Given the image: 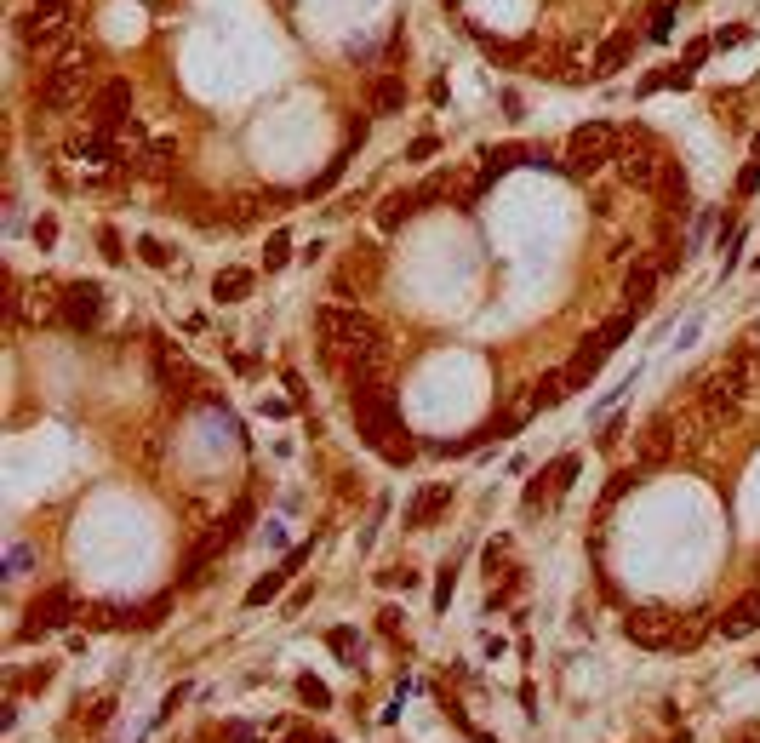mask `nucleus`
<instances>
[{
    "label": "nucleus",
    "instance_id": "6ab92c4d",
    "mask_svg": "<svg viewBox=\"0 0 760 743\" xmlns=\"http://www.w3.org/2000/svg\"><path fill=\"white\" fill-rule=\"evenodd\" d=\"M755 161H760V132H755Z\"/></svg>",
    "mask_w": 760,
    "mask_h": 743
},
{
    "label": "nucleus",
    "instance_id": "1a4fd4ad",
    "mask_svg": "<svg viewBox=\"0 0 760 743\" xmlns=\"http://www.w3.org/2000/svg\"><path fill=\"white\" fill-rule=\"evenodd\" d=\"M658 195H663V206H669V212H675V206H686V201H692V189H686V172H680L675 161H669V172H663Z\"/></svg>",
    "mask_w": 760,
    "mask_h": 743
},
{
    "label": "nucleus",
    "instance_id": "ddd939ff",
    "mask_svg": "<svg viewBox=\"0 0 760 743\" xmlns=\"http://www.w3.org/2000/svg\"><path fill=\"white\" fill-rule=\"evenodd\" d=\"M709 52H715V41H692V46H686V63H680V69H698Z\"/></svg>",
    "mask_w": 760,
    "mask_h": 743
},
{
    "label": "nucleus",
    "instance_id": "f03ea898",
    "mask_svg": "<svg viewBox=\"0 0 760 743\" xmlns=\"http://www.w3.org/2000/svg\"><path fill=\"white\" fill-rule=\"evenodd\" d=\"M618 126L612 121H589V126H578L572 138H566V172L572 178H589V172H600L606 161H618Z\"/></svg>",
    "mask_w": 760,
    "mask_h": 743
},
{
    "label": "nucleus",
    "instance_id": "f8f14e48",
    "mask_svg": "<svg viewBox=\"0 0 760 743\" xmlns=\"http://www.w3.org/2000/svg\"><path fill=\"white\" fill-rule=\"evenodd\" d=\"M286 258H292V241H286V235H269V246H263V263H269V269H280Z\"/></svg>",
    "mask_w": 760,
    "mask_h": 743
},
{
    "label": "nucleus",
    "instance_id": "f257e3e1",
    "mask_svg": "<svg viewBox=\"0 0 760 743\" xmlns=\"http://www.w3.org/2000/svg\"><path fill=\"white\" fill-rule=\"evenodd\" d=\"M92 69H98V52H92V46H63L58 58L46 63V75H40L46 109H75V103L92 92Z\"/></svg>",
    "mask_w": 760,
    "mask_h": 743
},
{
    "label": "nucleus",
    "instance_id": "a211bd4d",
    "mask_svg": "<svg viewBox=\"0 0 760 743\" xmlns=\"http://www.w3.org/2000/svg\"><path fill=\"white\" fill-rule=\"evenodd\" d=\"M35 6H75V0H35Z\"/></svg>",
    "mask_w": 760,
    "mask_h": 743
},
{
    "label": "nucleus",
    "instance_id": "2eb2a0df",
    "mask_svg": "<svg viewBox=\"0 0 760 743\" xmlns=\"http://www.w3.org/2000/svg\"><path fill=\"white\" fill-rule=\"evenodd\" d=\"M755 183H760V161L743 166V178H738V195H755Z\"/></svg>",
    "mask_w": 760,
    "mask_h": 743
},
{
    "label": "nucleus",
    "instance_id": "9d476101",
    "mask_svg": "<svg viewBox=\"0 0 760 743\" xmlns=\"http://www.w3.org/2000/svg\"><path fill=\"white\" fill-rule=\"evenodd\" d=\"M246 292H252V275H246V269H229V275H218V298H246Z\"/></svg>",
    "mask_w": 760,
    "mask_h": 743
},
{
    "label": "nucleus",
    "instance_id": "4468645a",
    "mask_svg": "<svg viewBox=\"0 0 760 743\" xmlns=\"http://www.w3.org/2000/svg\"><path fill=\"white\" fill-rule=\"evenodd\" d=\"M435 149H440V138H418V143H406V155H412V161H429Z\"/></svg>",
    "mask_w": 760,
    "mask_h": 743
},
{
    "label": "nucleus",
    "instance_id": "dca6fc26",
    "mask_svg": "<svg viewBox=\"0 0 760 743\" xmlns=\"http://www.w3.org/2000/svg\"><path fill=\"white\" fill-rule=\"evenodd\" d=\"M35 241H40V246L58 241V218H40V223H35Z\"/></svg>",
    "mask_w": 760,
    "mask_h": 743
},
{
    "label": "nucleus",
    "instance_id": "7ed1b4c3",
    "mask_svg": "<svg viewBox=\"0 0 760 743\" xmlns=\"http://www.w3.org/2000/svg\"><path fill=\"white\" fill-rule=\"evenodd\" d=\"M663 172H669V161L658 155V143L629 126V132L618 138V178H623V189H658Z\"/></svg>",
    "mask_w": 760,
    "mask_h": 743
},
{
    "label": "nucleus",
    "instance_id": "20e7f679",
    "mask_svg": "<svg viewBox=\"0 0 760 743\" xmlns=\"http://www.w3.org/2000/svg\"><path fill=\"white\" fill-rule=\"evenodd\" d=\"M92 126H103V132L132 126V86L126 81H103L98 92H92Z\"/></svg>",
    "mask_w": 760,
    "mask_h": 743
},
{
    "label": "nucleus",
    "instance_id": "0eeeda50",
    "mask_svg": "<svg viewBox=\"0 0 760 743\" xmlns=\"http://www.w3.org/2000/svg\"><path fill=\"white\" fill-rule=\"evenodd\" d=\"M63 315H69V326H92L98 321V286H75L69 303H63Z\"/></svg>",
    "mask_w": 760,
    "mask_h": 743
},
{
    "label": "nucleus",
    "instance_id": "6e6552de",
    "mask_svg": "<svg viewBox=\"0 0 760 743\" xmlns=\"http://www.w3.org/2000/svg\"><path fill=\"white\" fill-rule=\"evenodd\" d=\"M418 206H423V195H406V189H400V195H389V201L378 206V229H400V223L412 218Z\"/></svg>",
    "mask_w": 760,
    "mask_h": 743
},
{
    "label": "nucleus",
    "instance_id": "423d86ee",
    "mask_svg": "<svg viewBox=\"0 0 760 743\" xmlns=\"http://www.w3.org/2000/svg\"><path fill=\"white\" fill-rule=\"evenodd\" d=\"M366 98H372V115H395L400 103H406V81H400V75H378Z\"/></svg>",
    "mask_w": 760,
    "mask_h": 743
},
{
    "label": "nucleus",
    "instance_id": "39448f33",
    "mask_svg": "<svg viewBox=\"0 0 760 743\" xmlns=\"http://www.w3.org/2000/svg\"><path fill=\"white\" fill-rule=\"evenodd\" d=\"M629 52H635V35H629V29H618L612 41L600 46V58L589 63V75H595V81H606V75H618L623 63H629Z\"/></svg>",
    "mask_w": 760,
    "mask_h": 743
},
{
    "label": "nucleus",
    "instance_id": "f3484780",
    "mask_svg": "<svg viewBox=\"0 0 760 743\" xmlns=\"http://www.w3.org/2000/svg\"><path fill=\"white\" fill-rule=\"evenodd\" d=\"M98 246H103V258H109V263H120V241H115V229H103Z\"/></svg>",
    "mask_w": 760,
    "mask_h": 743
},
{
    "label": "nucleus",
    "instance_id": "9b49d317",
    "mask_svg": "<svg viewBox=\"0 0 760 743\" xmlns=\"http://www.w3.org/2000/svg\"><path fill=\"white\" fill-rule=\"evenodd\" d=\"M675 6H680V0H658V12H652V41H663V35H669V23H675Z\"/></svg>",
    "mask_w": 760,
    "mask_h": 743
}]
</instances>
